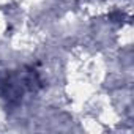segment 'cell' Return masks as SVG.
<instances>
[{"label": "cell", "mask_w": 134, "mask_h": 134, "mask_svg": "<svg viewBox=\"0 0 134 134\" xmlns=\"http://www.w3.org/2000/svg\"><path fill=\"white\" fill-rule=\"evenodd\" d=\"M38 84H40V79H38V74L35 73V70H29L24 73H21V71L8 73L5 77L0 79V95L8 103L14 104V103L21 101L22 95L27 90L33 92Z\"/></svg>", "instance_id": "1"}]
</instances>
